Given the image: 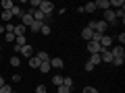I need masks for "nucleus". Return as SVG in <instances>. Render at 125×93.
<instances>
[{
	"label": "nucleus",
	"mask_w": 125,
	"mask_h": 93,
	"mask_svg": "<svg viewBox=\"0 0 125 93\" xmlns=\"http://www.w3.org/2000/svg\"><path fill=\"white\" fill-rule=\"evenodd\" d=\"M52 83L56 85V87H61V85H62V77H61V75H54V77H52Z\"/></svg>",
	"instance_id": "obj_25"
},
{
	"label": "nucleus",
	"mask_w": 125,
	"mask_h": 93,
	"mask_svg": "<svg viewBox=\"0 0 125 93\" xmlns=\"http://www.w3.org/2000/svg\"><path fill=\"white\" fill-rule=\"evenodd\" d=\"M40 64H42V62L38 60V56H31V58H29V66H31V68H40Z\"/></svg>",
	"instance_id": "obj_19"
},
{
	"label": "nucleus",
	"mask_w": 125,
	"mask_h": 93,
	"mask_svg": "<svg viewBox=\"0 0 125 93\" xmlns=\"http://www.w3.org/2000/svg\"><path fill=\"white\" fill-rule=\"evenodd\" d=\"M19 64H21V58H19V56H13V58H10V66H15V68H17Z\"/></svg>",
	"instance_id": "obj_26"
},
{
	"label": "nucleus",
	"mask_w": 125,
	"mask_h": 93,
	"mask_svg": "<svg viewBox=\"0 0 125 93\" xmlns=\"http://www.w3.org/2000/svg\"><path fill=\"white\" fill-rule=\"evenodd\" d=\"M25 31H27V27H23L21 23H19V25H15V37H21V35H25Z\"/></svg>",
	"instance_id": "obj_11"
},
{
	"label": "nucleus",
	"mask_w": 125,
	"mask_h": 93,
	"mask_svg": "<svg viewBox=\"0 0 125 93\" xmlns=\"http://www.w3.org/2000/svg\"><path fill=\"white\" fill-rule=\"evenodd\" d=\"M58 93H71V89L65 87V85H61V87H58Z\"/></svg>",
	"instance_id": "obj_32"
},
{
	"label": "nucleus",
	"mask_w": 125,
	"mask_h": 93,
	"mask_svg": "<svg viewBox=\"0 0 125 93\" xmlns=\"http://www.w3.org/2000/svg\"><path fill=\"white\" fill-rule=\"evenodd\" d=\"M29 8H38V6H40V0H31V2H29Z\"/></svg>",
	"instance_id": "obj_35"
},
{
	"label": "nucleus",
	"mask_w": 125,
	"mask_h": 93,
	"mask_svg": "<svg viewBox=\"0 0 125 93\" xmlns=\"http://www.w3.org/2000/svg\"><path fill=\"white\" fill-rule=\"evenodd\" d=\"M38 70H40V72H50V70H52V68H50V62H42Z\"/></svg>",
	"instance_id": "obj_20"
},
{
	"label": "nucleus",
	"mask_w": 125,
	"mask_h": 93,
	"mask_svg": "<svg viewBox=\"0 0 125 93\" xmlns=\"http://www.w3.org/2000/svg\"><path fill=\"white\" fill-rule=\"evenodd\" d=\"M90 64H92V66L94 68H96V66H98V64H100V62H102V60H100V54H90Z\"/></svg>",
	"instance_id": "obj_10"
},
{
	"label": "nucleus",
	"mask_w": 125,
	"mask_h": 93,
	"mask_svg": "<svg viewBox=\"0 0 125 93\" xmlns=\"http://www.w3.org/2000/svg\"><path fill=\"white\" fill-rule=\"evenodd\" d=\"M62 66H65L62 58H58V56H52V58H50V68H56V70H61Z\"/></svg>",
	"instance_id": "obj_4"
},
{
	"label": "nucleus",
	"mask_w": 125,
	"mask_h": 93,
	"mask_svg": "<svg viewBox=\"0 0 125 93\" xmlns=\"http://www.w3.org/2000/svg\"><path fill=\"white\" fill-rule=\"evenodd\" d=\"M15 44H17V46H21V48H23V46L27 44V39H25V35H21V37H17V39H15Z\"/></svg>",
	"instance_id": "obj_27"
},
{
	"label": "nucleus",
	"mask_w": 125,
	"mask_h": 93,
	"mask_svg": "<svg viewBox=\"0 0 125 93\" xmlns=\"http://www.w3.org/2000/svg\"><path fill=\"white\" fill-rule=\"evenodd\" d=\"M10 93H17V91H10Z\"/></svg>",
	"instance_id": "obj_39"
},
{
	"label": "nucleus",
	"mask_w": 125,
	"mask_h": 93,
	"mask_svg": "<svg viewBox=\"0 0 125 93\" xmlns=\"http://www.w3.org/2000/svg\"><path fill=\"white\" fill-rule=\"evenodd\" d=\"M10 91H13V89H10L9 85H4V87H0V93H10Z\"/></svg>",
	"instance_id": "obj_33"
},
{
	"label": "nucleus",
	"mask_w": 125,
	"mask_h": 93,
	"mask_svg": "<svg viewBox=\"0 0 125 93\" xmlns=\"http://www.w3.org/2000/svg\"><path fill=\"white\" fill-rule=\"evenodd\" d=\"M100 60L106 62V64H111V62H113V54H111V50H102V52H100Z\"/></svg>",
	"instance_id": "obj_7"
},
{
	"label": "nucleus",
	"mask_w": 125,
	"mask_h": 93,
	"mask_svg": "<svg viewBox=\"0 0 125 93\" xmlns=\"http://www.w3.org/2000/svg\"><path fill=\"white\" fill-rule=\"evenodd\" d=\"M62 85L69 87V89H73V79H71V77H62Z\"/></svg>",
	"instance_id": "obj_21"
},
{
	"label": "nucleus",
	"mask_w": 125,
	"mask_h": 93,
	"mask_svg": "<svg viewBox=\"0 0 125 93\" xmlns=\"http://www.w3.org/2000/svg\"><path fill=\"white\" fill-rule=\"evenodd\" d=\"M117 39H119V46H123V44H125V33H119Z\"/></svg>",
	"instance_id": "obj_34"
},
{
	"label": "nucleus",
	"mask_w": 125,
	"mask_h": 93,
	"mask_svg": "<svg viewBox=\"0 0 125 93\" xmlns=\"http://www.w3.org/2000/svg\"><path fill=\"white\" fill-rule=\"evenodd\" d=\"M111 54H113V58H125L123 46H115V48H111Z\"/></svg>",
	"instance_id": "obj_6"
},
{
	"label": "nucleus",
	"mask_w": 125,
	"mask_h": 93,
	"mask_svg": "<svg viewBox=\"0 0 125 93\" xmlns=\"http://www.w3.org/2000/svg\"><path fill=\"white\" fill-rule=\"evenodd\" d=\"M17 37H15V33H4V41H15Z\"/></svg>",
	"instance_id": "obj_29"
},
{
	"label": "nucleus",
	"mask_w": 125,
	"mask_h": 93,
	"mask_svg": "<svg viewBox=\"0 0 125 93\" xmlns=\"http://www.w3.org/2000/svg\"><path fill=\"white\" fill-rule=\"evenodd\" d=\"M94 10H96V4H94V2H88V4L83 6V13H94Z\"/></svg>",
	"instance_id": "obj_24"
},
{
	"label": "nucleus",
	"mask_w": 125,
	"mask_h": 93,
	"mask_svg": "<svg viewBox=\"0 0 125 93\" xmlns=\"http://www.w3.org/2000/svg\"><path fill=\"white\" fill-rule=\"evenodd\" d=\"M92 35H94V31L90 29V27H83V29H81V37H83V39H92Z\"/></svg>",
	"instance_id": "obj_15"
},
{
	"label": "nucleus",
	"mask_w": 125,
	"mask_h": 93,
	"mask_svg": "<svg viewBox=\"0 0 125 93\" xmlns=\"http://www.w3.org/2000/svg\"><path fill=\"white\" fill-rule=\"evenodd\" d=\"M42 25H44V23H40V21H33V23L29 25V31H31V33H40Z\"/></svg>",
	"instance_id": "obj_14"
},
{
	"label": "nucleus",
	"mask_w": 125,
	"mask_h": 93,
	"mask_svg": "<svg viewBox=\"0 0 125 93\" xmlns=\"http://www.w3.org/2000/svg\"><path fill=\"white\" fill-rule=\"evenodd\" d=\"M2 33H6V31H4V25L0 23V35H2Z\"/></svg>",
	"instance_id": "obj_36"
},
{
	"label": "nucleus",
	"mask_w": 125,
	"mask_h": 93,
	"mask_svg": "<svg viewBox=\"0 0 125 93\" xmlns=\"http://www.w3.org/2000/svg\"><path fill=\"white\" fill-rule=\"evenodd\" d=\"M88 52L90 54H100V52H102V48H100L98 41H88Z\"/></svg>",
	"instance_id": "obj_5"
},
{
	"label": "nucleus",
	"mask_w": 125,
	"mask_h": 93,
	"mask_svg": "<svg viewBox=\"0 0 125 93\" xmlns=\"http://www.w3.org/2000/svg\"><path fill=\"white\" fill-rule=\"evenodd\" d=\"M0 48H2V44H0Z\"/></svg>",
	"instance_id": "obj_40"
},
{
	"label": "nucleus",
	"mask_w": 125,
	"mask_h": 93,
	"mask_svg": "<svg viewBox=\"0 0 125 93\" xmlns=\"http://www.w3.org/2000/svg\"><path fill=\"white\" fill-rule=\"evenodd\" d=\"M10 15H13V17H23V15H25V10H23L21 6H17V4H15L13 8H10Z\"/></svg>",
	"instance_id": "obj_16"
},
{
	"label": "nucleus",
	"mask_w": 125,
	"mask_h": 93,
	"mask_svg": "<svg viewBox=\"0 0 125 93\" xmlns=\"http://www.w3.org/2000/svg\"><path fill=\"white\" fill-rule=\"evenodd\" d=\"M36 93H48L46 85H38V87H36Z\"/></svg>",
	"instance_id": "obj_30"
},
{
	"label": "nucleus",
	"mask_w": 125,
	"mask_h": 93,
	"mask_svg": "<svg viewBox=\"0 0 125 93\" xmlns=\"http://www.w3.org/2000/svg\"><path fill=\"white\" fill-rule=\"evenodd\" d=\"M19 54H21V56H27V58H31V56H33V48H31L29 44H25V46L21 48V52H19Z\"/></svg>",
	"instance_id": "obj_9"
},
{
	"label": "nucleus",
	"mask_w": 125,
	"mask_h": 93,
	"mask_svg": "<svg viewBox=\"0 0 125 93\" xmlns=\"http://www.w3.org/2000/svg\"><path fill=\"white\" fill-rule=\"evenodd\" d=\"M94 4H96V10H108L111 8V6H108V0H98V2H94Z\"/></svg>",
	"instance_id": "obj_13"
},
{
	"label": "nucleus",
	"mask_w": 125,
	"mask_h": 93,
	"mask_svg": "<svg viewBox=\"0 0 125 93\" xmlns=\"http://www.w3.org/2000/svg\"><path fill=\"white\" fill-rule=\"evenodd\" d=\"M123 62H125V58H113L111 64H115V66H123Z\"/></svg>",
	"instance_id": "obj_28"
},
{
	"label": "nucleus",
	"mask_w": 125,
	"mask_h": 93,
	"mask_svg": "<svg viewBox=\"0 0 125 93\" xmlns=\"http://www.w3.org/2000/svg\"><path fill=\"white\" fill-rule=\"evenodd\" d=\"M98 44H100V48H102V50H111V46H113V37H111V35H102Z\"/></svg>",
	"instance_id": "obj_3"
},
{
	"label": "nucleus",
	"mask_w": 125,
	"mask_h": 93,
	"mask_svg": "<svg viewBox=\"0 0 125 93\" xmlns=\"http://www.w3.org/2000/svg\"><path fill=\"white\" fill-rule=\"evenodd\" d=\"M31 23H33V17H31V15L27 13V10H25V15H23V17H21V25L29 29V25H31Z\"/></svg>",
	"instance_id": "obj_8"
},
{
	"label": "nucleus",
	"mask_w": 125,
	"mask_h": 93,
	"mask_svg": "<svg viewBox=\"0 0 125 93\" xmlns=\"http://www.w3.org/2000/svg\"><path fill=\"white\" fill-rule=\"evenodd\" d=\"M0 6H2V10H10L15 6V2H13V0H2V4H0Z\"/></svg>",
	"instance_id": "obj_18"
},
{
	"label": "nucleus",
	"mask_w": 125,
	"mask_h": 93,
	"mask_svg": "<svg viewBox=\"0 0 125 93\" xmlns=\"http://www.w3.org/2000/svg\"><path fill=\"white\" fill-rule=\"evenodd\" d=\"M4 85H6L4 83V77H0V87H4Z\"/></svg>",
	"instance_id": "obj_37"
},
{
	"label": "nucleus",
	"mask_w": 125,
	"mask_h": 93,
	"mask_svg": "<svg viewBox=\"0 0 125 93\" xmlns=\"http://www.w3.org/2000/svg\"><path fill=\"white\" fill-rule=\"evenodd\" d=\"M50 31H52V29H50V25H48V23H44L42 29H40V33H42V35H50Z\"/></svg>",
	"instance_id": "obj_23"
},
{
	"label": "nucleus",
	"mask_w": 125,
	"mask_h": 93,
	"mask_svg": "<svg viewBox=\"0 0 125 93\" xmlns=\"http://www.w3.org/2000/svg\"><path fill=\"white\" fill-rule=\"evenodd\" d=\"M108 6H111V8L115 6V8L119 10V8H125V2L123 0H108Z\"/></svg>",
	"instance_id": "obj_12"
},
{
	"label": "nucleus",
	"mask_w": 125,
	"mask_h": 93,
	"mask_svg": "<svg viewBox=\"0 0 125 93\" xmlns=\"http://www.w3.org/2000/svg\"><path fill=\"white\" fill-rule=\"evenodd\" d=\"M83 93H100V91L94 89V87H83Z\"/></svg>",
	"instance_id": "obj_31"
},
{
	"label": "nucleus",
	"mask_w": 125,
	"mask_h": 93,
	"mask_svg": "<svg viewBox=\"0 0 125 93\" xmlns=\"http://www.w3.org/2000/svg\"><path fill=\"white\" fill-rule=\"evenodd\" d=\"M38 8H40L44 15H52L54 4H52V2H48V0H40V6H38Z\"/></svg>",
	"instance_id": "obj_2"
},
{
	"label": "nucleus",
	"mask_w": 125,
	"mask_h": 93,
	"mask_svg": "<svg viewBox=\"0 0 125 93\" xmlns=\"http://www.w3.org/2000/svg\"><path fill=\"white\" fill-rule=\"evenodd\" d=\"M0 62H2V54H0Z\"/></svg>",
	"instance_id": "obj_38"
},
{
	"label": "nucleus",
	"mask_w": 125,
	"mask_h": 93,
	"mask_svg": "<svg viewBox=\"0 0 125 93\" xmlns=\"http://www.w3.org/2000/svg\"><path fill=\"white\" fill-rule=\"evenodd\" d=\"M88 27L94 31V33H100V35H104V31H106V23L104 21H92V23H88Z\"/></svg>",
	"instance_id": "obj_1"
},
{
	"label": "nucleus",
	"mask_w": 125,
	"mask_h": 93,
	"mask_svg": "<svg viewBox=\"0 0 125 93\" xmlns=\"http://www.w3.org/2000/svg\"><path fill=\"white\" fill-rule=\"evenodd\" d=\"M10 19H13V15H10V10H2V21H4V25H6V23L10 21Z\"/></svg>",
	"instance_id": "obj_22"
},
{
	"label": "nucleus",
	"mask_w": 125,
	"mask_h": 93,
	"mask_svg": "<svg viewBox=\"0 0 125 93\" xmlns=\"http://www.w3.org/2000/svg\"><path fill=\"white\" fill-rule=\"evenodd\" d=\"M36 56H38V60H40V62H50V58H52L48 52H38Z\"/></svg>",
	"instance_id": "obj_17"
}]
</instances>
